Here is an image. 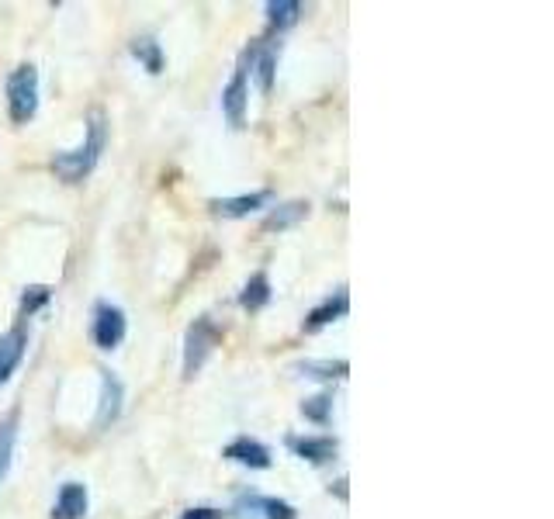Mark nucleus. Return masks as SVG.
I'll return each mask as SVG.
<instances>
[{"label":"nucleus","instance_id":"10","mask_svg":"<svg viewBox=\"0 0 554 519\" xmlns=\"http://www.w3.org/2000/svg\"><path fill=\"white\" fill-rule=\"evenodd\" d=\"M274 201V191H253V194H239V198H215L208 201V208H212L215 215L222 218H246L253 212H260V208H267Z\"/></svg>","mask_w":554,"mask_h":519},{"label":"nucleus","instance_id":"8","mask_svg":"<svg viewBox=\"0 0 554 519\" xmlns=\"http://www.w3.org/2000/svg\"><path fill=\"white\" fill-rule=\"evenodd\" d=\"M122 402H125V385L118 381L115 371H108V367H101V402H97V430H104V426H111L118 416H122Z\"/></svg>","mask_w":554,"mask_h":519},{"label":"nucleus","instance_id":"22","mask_svg":"<svg viewBox=\"0 0 554 519\" xmlns=\"http://www.w3.org/2000/svg\"><path fill=\"white\" fill-rule=\"evenodd\" d=\"M52 291L46 284H35V288H25V295H21V319H28V315H35L42 305H49Z\"/></svg>","mask_w":554,"mask_h":519},{"label":"nucleus","instance_id":"1","mask_svg":"<svg viewBox=\"0 0 554 519\" xmlns=\"http://www.w3.org/2000/svg\"><path fill=\"white\" fill-rule=\"evenodd\" d=\"M104 146H108V122H104V111H91L84 142H80L77 149H66V153L52 156V170H56L59 180H66V184H80L84 177H91V170L97 167V160H101Z\"/></svg>","mask_w":554,"mask_h":519},{"label":"nucleus","instance_id":"15","mask_svg":"<svg viewBox=\"0 0 554 519\" xmlns=\"http://www.w3.org/2000/svg\"><path fill=\"white\" fill-rule=\"evenodd\" d=\"M271 298H274V288H271V277H267V270L250 274V281H246L243 291H239V305L250 308V312H260L264 305H271Z\"/></svg>","mask_w":554,"mask_h":519},{"label":"nucleus","instance_id":"14","mask_svg":"<svg viewBox=\"0 0 554 519\" xmlns=\"http://www.w3.org/2000/svg\"><path fill=\"white\" fill-rule=\"evenodd\" d=\"M250 70L257 73V84L264 94H271L274 87V73H277V45L267 42V45H253L250 49Z\"/></svg>","mask_w":554,"mask_h":519},{"label":"nucleus","instance_id":"17","mask_svg":"<svg viewBox=\"0 0 554 519\" xmlns=\"http://www.w3.org/2000/svg\"><path fill=\"white\" fill-rule=\"evenodd\" d=\"M18 409L7 412L0 419V485H4L7 471H11V461H14V443H18Z\"/></svg>","mask_w":554,"mask_h":519},{"label":"nucleus","instance_id":"5","mask_svg":"<svg viewBox=\"0 0 554 519\" xmlns=\"http://www.w3.org/2000/svg\"><path fill=\"white\" fill-rule=\"evenodd\" d=\"M125 333H129V319H125L122 308L111 305V302H97L94 305V326H91L94 343L101 346V350H115V346H122Z\"/></svg>","mask_w":554,"mask_h":519},{"label":"nucleus","instance_id":"2","mask_svg":"<svg viewBox=\"0 0 554 519\" xmlns=\"http://www.w3.org/2000/svg\"><path fill=\"white\" fill-rule=\"evenodd\" d=\"M39 111V70L32 63H21L7 77V115L14 125H28Z\"/></svg>","mask_w":554,"mask_h":519},{"label":"nucleus","instance_id":"9","mask_svg":"<svg viewBox=\"0 0 554 519\" xmlns=\"http://www.w3.org/2000/svg\"><path fill=\"white\" fill-rule=\"evenodd\" d=\"M222 457H226V461L243 464V468H253V471L271 468V447L260 443V440H253V436H236V440L222 450Z\"/></svg>","mask_w":554,"mask_h":519},{"label":"nucleus","instance_id":"11","mask_svg":"<svg viewBox=\"0 0 554 519\" xmlns=\"http://www.w3.org/2000/svg\"><path fill=\"white\" fill-rule=\"evenodd\" d=\"M288 447L291 454L309 464H329L336 457V450H340V443L333 436H288Z\"/></svg>","mask_w":554,"mask_h":519},{"label":"nucleus","instance_id":"4","mask_svg":"<svg viewBox=\"0 0 554 519\" xmlns=\"http://www.w3.org/2000/svg\"><path fill=\"white\" fill-rule=\"evenodd\" d=\"M246 77H250V49L243 52L236 73H232V80L226 84V90H222V111H226L232 129H243V122H246V101H250V84H246Z\"/></svg>","mask_w":554,"mask_h":519},{"label":"nucleus","instance_id":"23","mask_svg":"<svg viewBox=\"0 0 554 519\" xmlns=\"http://www.w3.org/2000/svg\"><path fill=\"white\" fill-rule=\"evenodd\" d=\"M181 519H226V513L212 506H194V509H187V513H181Z\"/></svg>","mask_w":554,"mask_h":519},{"label":"nucleus","instance_id":"3","mask_svg":"<svg viewBox=\"0 0 554 519\" xmlns=\"http://www.w3.org/2000/svg\"><path fill=\"white\" fill-rule=\"evenodd\" d=\"M222 343V333L208 315L194 319L184 333V378H194V374L205 367V360L212 357V350Z\"/></svg>","mask_w":554,"mask_h":519},{"label":"nucleus","instance_id":"16","mask_svg":"<svg viewBox=\"0 0 554 519\" xmlns=\"http://www.w3.org/2000/svg\"><path fill=\"white\" fill-rule=\"evenodd\" d=\"M305 215H309V201H288V205H277V208H271V215L264 218V232L295 229Z\"/></svg>","mask_w":554,"mask_h":519},{"label":"nucleus","instance_id":"6","mask_svg":"<svg viewBox=\"0 0 554 519\" xmlns=\"http://www.w3.org/2000/svg\"><path fill=\"white\" fill-rule=\"evenodd\" d=\"M236 513L260 516V519H298V509L291 502L274 499V495H260V492H239Z\"/></svg>","mask_w":554,"mask_h":519},{"label":"nucleus","instance_id":"21","mask_svg":"<svg viewBox=\"0 0 554 519\" xmlns=\"http://www.w3.org/2000/svg\"><path fill=\"white\" fill-rule=\"evenodd\" d=\"M302 416L309 419V423L326 426L329 419H333V395H329V391H323V395L305 398V402H302Z\"/></svg>","mask_w":554,"mask_h":519},{"label":"nucleus","instance_id":"20","mask_svg":"<svg viewBox=\"0 0 554 519\" xmlns=\"http://www.w3.org/2000/svg\"><path fill=\"white\" fill-rule=\"evenodd\" d=\"M132 56L139 59L142 66H146V73H160L163 70V52H160V42L149 39V35H142V39H136L129 45Z\"/></svg>","mask_w":554,"mask_h":519},{"label":"nucleus","instance_id":"19","mask_svg":"<svg viewBox=\"0 0 554 519\" xmlns=\"http://www.w3.org/2000/svg\"><path fill=\"white\" fill-rule=\"evenodd\" d=\"M264 11H267V21H271L274 28H291L298 18H302L305 7L298 4V0H271Z\"/></svg>","mask_w":554,"mask_h":519},{"label":"nucleus","instance_id":"18","mask_svg":"<svg viewBox=\"0 0 554 519\" xmlns=\"http://www.w3.org/2000/svg\"><path fill=\"white\" fill-rule=\"evenodd\" d=\"M295 371L319 381H343L350 374V364L347 360H302V364H295Z\"/></svg>","mask_w":554,"mask_h":519},{"label":"nucleus","instance_id":"12","mask_svg":"<svg viewBox=\"0 0 554 519\" xmlns=\"http://www.w3.org/2000/svg\"><path fill=\"white\" fill-rule=\"evenodd\" d=\"M347 312H350V295H347V288H336L333 295H326L323 302H319V305L309 312V319H305V333H319V329L329 326V322H336V319H343Z\"/></svg>","mask_w":554,"mask_h":519},{"label":"nucleus","instance_id":"13","mask_svg":"<svg viewBox=\"0 0 554 519\" xmlns=\"http://www.w3.org/2000/svg\"><path fill=\"white\" fill-rule=\"evenodd\" d=\"M87 506H91V499H87V488L80 485V481H66V485L59 488V495H56L52 519H84Z\"/></svg>","mask_w":554,"mask_h":519},{"label":"nucleus","instance_id":"7","mask_svg":"<svg viewBox=\"0 0 554 519\" xmlns=\"http://www.w3.org/2000/svg\"><path fill=\"white\" fill-rule=\"evenodd\" d=\"M25 350H28V329H25V319H21V322H14L4 336H0V385L11 381V374L21 367Z\"/></svg>","mask_w":554,"mask_h":519}]
</instances>
